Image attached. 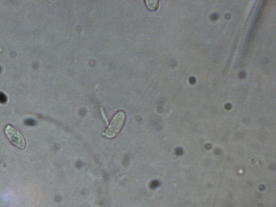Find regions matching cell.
<instances>
[{
	"label": "cell",
	"instance_id": "1",
	"mask_svg": "<svg viewBox=\"0 0 276 207\" xmlns=\"http://www.w3.org/2000/svg\"><path fill=\"white\" fill-rule=\"evenodd\" d=\"M6 136L11 144L20 150L24 151L26 148L25 138L20 131L17 130L13 126L8 124L5 128Z\"/></svg>",
	"mask_w": 276,
	"mask_h": 207
},
{
	"label": "cell",
	"instance_id": "2",
	"mask_svg": "<svg viewBox=\"0 0 276 207\" xmlns=\"http://www.w3.org/2000/svg\"><path fill=\"white\" fill-rule=\"evenodd\" d=\"M125 119V114L120 111L118 112L111 120L107 129L103 134L109 138L116 136L123 125Z\"/></svg>",
	"mask_w": 276,
	"mask_h": 207
},
{
	"label": "cell",
	"instance_id": "4",
	"mask_svg": "<svg viewBox=\"0 0 276 207\" xmlns=\"http://www.w3.org/2000/svg\"><path fill=\"white\" fill-rule=\"evenodd\" d=\"M101 112L102 113L103 116L104 117L105 119L106 120V122H107V125H108V120H107V118L105 117V114L104 112H103L102 108H101Z\"/></svg>",
	"mask_w": 276,
	"mask_h": 207
},
{
	"label": "cell",
	"instance_id": "3",
	"mask_svg": "<svg viewBox=\"0 0 276 207\" xmlns=\"http://www.w3.org/2000/svg\"><path fill=\"white\" fill-rule=\"evenodd\" d=\"M158 1H147V6L149 9L154 10L158 8Z\"/></svg>",
	"mask_w": 276,
	"mask_h": 207
}]
</instances>
